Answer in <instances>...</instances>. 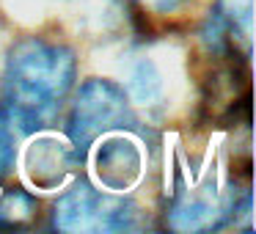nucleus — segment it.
I'll list each match as a JSON object with an SVG mask.
<instances>
[{"instance_id":"8","label":"nucleus","mask_w":256,"mask_h":234,"mask_svg":"<svg viewBox=\"0 0 256 234\" xmlns=\"http://www.w3.org/2000/svg\"><path fill=\"white\" fill-rule=\"evenodd\" d=\"M130 88H132V96L140 102H152L160 96L162 83H160V74H157L154 64L149 58H140L132 66V72H130Z\"/></svg>"},{"instance_id":"6","label":"nucleus","mask_w":256,"mask_h":234,"mask_svg":"<svg viewBox=\"0 0 256 234\" xmlns=\"http://www.w3.org/2000/svg\"><path fill=\"white\" fill-rule=\"evenodd\" d=\"M64 168H66V152L56 140H39L30 152V179L39 188L58 184L64 179Z\"/></svg>"},{"instance_id":"2","label":"nucleus","mask_w":256,"mask_h":234,"mask_svg":"<svg viewBox=\"0 0 256 234\" xmlns=\"http://www.w3.org/2000/svg\"><path fill=\"white\" fill-rule=\"evenodd\" d=\"M130 124H132V110L124 91L110 80H88L72 105L69 138L80 152H86L100 135Z\"/></svg>"},{"instance_id":"1","label":"nucleus","mask_w":256,"mask_h":234,"mask_svg":"<svg viewBox=\"0 0 256 234\" xmlns=\"http://www.w3.org/2000/svg\"><path fill=\"white\" fill-rule=\"evenodd\" d=\"M74 83V56L44 39H25L8 56L3 105L22 132H36L56 122Z\"/></svg>"},{"instance_id":"9","label":"nucleus","mask_w":256,"mask_h":234,"mask_svg":"<svg viewBox=\"0 0 256 234\" xmlns=\"http://www.w3.org/2000/svg\"><path fill=\"white\" fill-rule=\"evenodd\" d=\"M12 166H14V138L8 124L0 118V176H6Z\"/></svg>"},{"instance_id":"3","label":"nucleus","mask_w":256,"mask_h":234,"mask_svg":"<svg viewBox=\"0 0 256 234\" xmlns=\"http://www.w3.org/2000/svg\"><path fill=\"white\" fill-rule=\"evenodd\" d=\"M56 226L64 232H124L135 226V204L80 182L56 204Z\"/></svg>"},{"instance_id":"4","label":"nucleus","mask_w":256,"mask_h":234,"mask_svg":"<svg viewBox=\"0 0 256 234\" xmlns=\"http://www.w3.org/2000/svg\"><path fill=\"white\" fill-rule=\"evenodd\" d=\"M140 174V152L127 138H108L96 152V176L110 190H127Z\"/></svg>"},{"instance_id":"10","label":"nucleus","mask_w":256,"mask_h":234,"mask_svg":"<svg viewBox=\"0 0 256 234\" xmlns=\"http://www.w3.org/2000/svg\"><path fill=\"white\" fill-rule=\"evenodd\" d=\"M146 3H152L154 8H160V12H168V8H174L179 3V0H146Z\"/></svg>"},{"instance_id":"7","label":"nucleus","mask_w":256,"mask_h":234,"mask_svg":"<svg viewBox=\"0 0 256 234\" xmlns=\"http://www.w3.org/2000/svg\"><path fill=\"white\" fill-rule=\"evenodd\" d=\"M250 14H254V3L250 0H220V6L215 12V22L220 30H234L250 42Z\"/></svg>"},{"instance_id":"5","label":"nucleus","mask_w":256,"mask_h":234,"mask_svg":"<svg viewBox=\"0 0 256 234\" xmlns=\"http://www.w3.org/2000/svg\"><path fill=\"white\" fill-rule=\"evenodd\" d=\"M226 215L223 206L210 196H196L188 198L171 212V226L174 228H184V232H198V228H212L220 223V218Z\"/></svg>"}]
</instances>
